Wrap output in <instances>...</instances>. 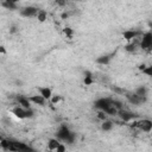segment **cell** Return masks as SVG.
I'll list each match as a JSON object with an SVG mask.
<instances>
[{"instance_id": "cell-1", "label": "cell", "mask_w": 152, "mask_h": 152, "mask_svg": "<svg viewBox=\"0 0 152 152\" xmlns=\"http://www.w3.org/2000/svg\"><path fill=\"white\" fill-rule=\"evenodd\" d=\"M0 145H1L2 150H5V151H33V148L30 147L28 145H26L25 142H21L18 140H12V139L1 138Z\"/></svg>"}, {"instance_id": "cell-2", "label": "cell", "mask_w": 152, "mask_h": 152, "mask_svg": "<svg viewBox=\"0 0 152 152\" xmlns=\"http://www.w3.org/2000/svg\"><path fill=\"white\" fill-rule=\"evenodd\" d=\"M112 100L110 97H100L94 102V107L99 110H103L108 115H118V108L114 107Z\"/></svg>"}, {"instance_id": "cell-3", "label": "cell", "mask_w": 152, "mask_h": 152, "mask_svg": "<svg viewBox=\"0 0 152 152\" xmlns=\"http://www.w3.org/2000/svg\"><path fill=\"white\" fill-rule=\"evenodd\" d=\"M56 138L59 139L61 141L63 142H68V144H72L75 141V138H76V134L64 124H62L57 132H56Z\"/></svg>"}, {"instance_id": "cell-4", "label": "cell", "mask_w": 152, "mask_h": 152, "mask_svg": "<svg viewBox=\"0 0 152 152\" xmlns=\"http://www.w3.org/2000/svg\"><path fill=\"white\" fill-rule=\"evenodd\" d=\"M139 46L141 50H144L146 52L152 51V31H147V32L142 33L140 42H139Z\"/></svg>"}, {"instance_id": "cell-5", "label": "cell", "mask_w": 152, "mask_h": 152, "mask_svg": "<svg viewBox=\"0 0 152 152\" xmlns=\"http://www.w3.org/2000/svg\"><path fill=\"white\" fill-rule=\"evenodd\" d=\"M11 112H12L17 118H19V119L32 118L33 114H34V112H33L32 108H24V107H21V106H17V107H14Z\"/></svg>"}, {"instance_id": "cell-6", "label": "cell", "mask_w": 152, "mask_h": 152, "mask_svg": "<svg viewBox=\"0 0 152 152\" xmlns=\"http://www.w3.org/2000/svg\"><path fill=\"white\" fill-rule=\"evenodd\" d=\"M132 126H134L135 128H138V129H140L142 132L148 133V132L152 131V120H150V119H140L138 121H133Z\"/></svg>"}, {"instance_id": "cell-7", "label": "cell", "mask_w": 152, "mask_h": 152, "mask_svg": "<svg viewBox=\"0 0 152 152\" xmlns=\"http://www.w3.org/2000/svg\"><path fill=\"white\" fill-rule=\"evenodd\" d=\"M125 97L127 99V101L132 104H141L146 101V97H142L140 95H138L135 91H125Z\"/></svg>"}, {"instance_id": "cell-8", "label": "cell", "mask_w": 152, "mask_h": 152, "mask_svg": "<svg viewBox=\"0 0 152 152\" xmlns=\"http://www.w3.org/2000/svg\"><path fill=\"white\" fill-rule=\"evenodd\" d=\"M118 116H119L124 122H129V121H134L138 115H137L135 113H133V112H129V110H127V109L121 108V109L118 110Z\"/></svg>"}, {"instance_id": "cell-9", "label": "cell", "mask_w": 152, "mask_h": 152, "mask_svg": "<svg viewBox=\"0 0 152 152\" xmlns=\"http://www.w3.org/2000/svg\"><path fill=\"white\" fill-rule=\"evenodd\" d=\"M39 11L40 10L34 7V6H26V7L20 10V15L24 17V18H33V17L38 15Z\"/></svg>"}, {"instance_id": "cell-10", "label": "cell", "mask_w": 152, "mask_h": 152, "mask_svg": "<svg viewBox=\"0 0 152 152\" xmlns=\"http://www.w3.org/2000/svg\"><path fill=\"white\" fill-rule=\"evenodd\" d=\"M122 36H124V38L126 40L131 42L133 39H138L139 37H141L142 36V31H140V30H126L122 33Z\"/></svg>"}, {"instance_id": "cell-11", "label": "cell", "mask_w": 152, "mask_h": 152, "mask_svg": "<svg viewBox=\"0 0 152 152\" xmlns=\"http://www.w3.org/2000/svg\"><path fill=\"white\" fill-rule=\"evenodd\" d=\"M15 101L18 103V106H21L24 108H31V101H30V97L27 96H24V95H17L15 96Z\"/></svg>"}, {"instance_id": "cell-12", "label": "cell", "mask_w": 152, "mask_h": 152, "mask_svg": "<svg viewBox=\"0 0 152 152\" xmlns=\"http://www.w3.org/2000/svg\"><path fill=\"white\" fill-rule=\"evenodd\" d=\"M30 97V101L34 104H38V106H45V102L48 101L43 95L40 94H37V95H32V96H28Z\"/></svg>"}, {"instance_id": "cell-13", "label": "cell", "mask_w": 152, "mask_h": 152, "mask_svg": "<svg viewBox=\"0 0 152 152\" xmlns=\"http://www.w3.org/2000/svg\"><path fill=\"white\" fill-rule=\"evenodd\" d=\"M37 90L46 100H51V97H52V90H51V88H49V87H37Z\"/></svg>"}, {"instance_id": "cell-14", "label": "cell", "mask_w": 152, "mask_h": 152, "mask_svg": "<svg viewBox=\"0 0 152 152\" xmlns=\"http://www.w3.org/2000/svg\"><path fill=\"white\" fill-rule=\"evenodd\" d=\"M138 46H139V42L137 39H133L131 42H128V44L125 46V50L127 52H135L138 50ZM140 48V46H139Z\"/></svg>"}, {"instance_id": "cell-15", "label": "cell", "mask_w": 152, "mask_h": 152, "mask_svg": "<svg viewBox=\"0 0 152 152\" xmlns=\"http://www.w3.org/2000/svg\"><path fill=\"white\" fill-rule=\"evenodd\" d=\"M59 145H61V140H59V139H57V138H51V139L49 140V142H48V148H49L50 151H57V148H58Z\"/></svg>"}, {"instance_id": "cell-16", "label": "cell", "mask_w": 152, "mask_h": 152, "mask_svg": "<svg viewBox=\"0 0 152 152\" xmlns=\"http://www.w3.org/2000/svg\"><path fill=\"white\" fill-rule=\"evenodd\" d=\"M110 59H112V56H110V55H103V56L97 57L95 62H96L97 64H101V65H107V64H109Z\"/></svg>"}, {"instance_id": "cell-17", "label": "cell", "mask_w": 152, "mask_h": 152, "mask_svg": "<svg viewBox=\"0 0 152 152\" xmlns=\"http://www.w3.org/2000/svg\"><path fill=\"white\" fill-rule=\"evenodd\" d=\"M113 126H114V122L106 119V120H103L102 124H101V129L104 131V132H108V131H110V129L113 128Z\"/></svg>"}, {"instance_id": "cell-18", "label": "cell", "mask_w": 152, "mask_h": 152, "mask_svg": "<svg viewBox=\"0 0 152 152\" xmlns=\"http://www.w3.org/2000/svg\"><path fill=\"white\" fill-rule=\"evenodd\" d=\"M140 70L144 75L148 76V77H152V65H140Z\"/></svg>"}, {"instance_id": "cell-19", "label": "cell", "mask_w": 152, "mask_h": 152, "mask_svg": "<svg viewBox=\"0 0 152 152\" xmlns=\"http://www.w3.org/2000/svg\"><path fill=\"white\" fill-rule=\"evenodd\" d=\"M83 82H84L86 86H90V84H93L94 80H93V75H91V72H89V71H86V72H84V80H83Z\"/></svg>"}, {"instance_id": "cell-20", "label": "cell", "mask_w": 152, "mask_h": 152, "mask_svg": "<svg viewBox=\"0 0 152 152\" xmlns=\"http://www.w3.org/2000/svg\"><path fill=\"white\" fill-rule=\"evenodd\" d=\"M134 91H135L138 95L142 96V97H147V88H146L145 86H140V87H138Z\"/></svg>"}, {"instance_id": "cell-21", "label": "cell", "mask_w": 152, "mask_h": 152, "mask_svg": "<svg viewBox=\"0 0 152 152\" xmlns=\"http://www.w3.org/2000/svg\"><path fill=\"white\" fill-rule=\"evenodd\" d=\"M112 103L114 104V107H115V108H118V110H119V109H121V108H124L122 102H121V101H119V100H116V99H113V100H112Z\"/></svg>"}, {"instance_id": "cell-22", "label": "cell", "mask_w": 152, "mask_h": 152, "mask_svg": "<svg viewBox=\"0 0 152 152\" xmlns=\"http://www.w3.org/2000/svg\"><path fill=\"white\" fill-rule=\"evenodd\" d=\"M37 18H38V20H39V21H42V23H43V21L46 19V13H45L44 11H42V10H40V11H39V13H38V15H37Z\"/></svg>"}, {"instance_id": "cell-23", "label": "cell", "mask_w": 152, "mask_h": 152, "mask_svg": "<svg viewBox=\"0 0 152 152\" xmlns=\"http://www.w3.org/2000/svg\"><path fill=\"white\" fill-rule=\"evenodd\" d=\"M107 115H108V114H107V113H104L103 110H99V112H97V118H99L101 121L106 120V119H107Z\"/></svg>"}, {"instance_id": "cell-24", "label": "cell", "mask_w": 152, "mask_h": 152, "mask_svg": "<svg viewBox=\"0 0 152 152\" xmlns=\"http://www.w3.org/2000/svg\"><path fill=\"white\" fill-rule=\"evenodd\" d=\"M55 4L59 7H64L68 4V0H55Z\"/></svg>"}, {"instance_id": "cell-25", "label": "cell", "mask_w": 152, "mask_h": 152, "mask_svg": "<svg viewBox=\"0 0 152 152\" xmlns=\"http://www.w3.org/2000/svg\"><path fill=\"white\" fill-rule=\"evenodd\" d=\"M61 100H62V97H61L59 95H52V97H51L50 101H51L52 103H58Z\"/></svg>"}, {"instance_id": "cell-26", "label": "cell", "mask_w": 152, "mask_h": 152, "mask_svg": "<svg viewBox=\"0 0 152 152\" xmlns=\"http://www.w3.org/2000/svg\"><path fill=\"white\" fill-rule=\"evenodd\" d=\"M112 90L115 91L116 94H125V91H126V90H124V89H121V88H118V87H115V86L112 87Z\"/></svg>"}, {"instance_id": "cell-27", "label": "cell", "mask_w": 152, "mask_h": 152, "mask_svg": "<svg viewBox=\"0 0 152 152\" xmlns=\"http://www.w3.org/2000/svg\"><path fill=\"white\" fill-rule=\"evenodd\" d=\"M64 33H65V34H68L69 37H71L72 31H71V28H70V27H65V28H64Z\"/></svg>"}, {"instance_id": "cell-28", "label": "cell", "mask_w": 152, "mask_h": 152, "mask_svg": "<svg viewBox=\"0 0 152 152\" xmlns=\"http://www.w3.org/2000/svg\"><path fill=\"white\" fill-rule=\"evenodd\" d=\"M64 151H65V146L63 145V142H61V145L57 148V152H64Z\"/></svg>"}, {"instance_id": "cell-29", "label": "cell", "mask_w": 152, "mask_h": 152, "mask_svg": "<svg viewBox=\"0 0 152 152\" xmlns=\"http://www.w3.org/2000/svg\"><path fill=\"white\" fill-rule=\"evenodd\" d=\"M78 1H82V0H78Z\"/></svg>"}]
</instances>
